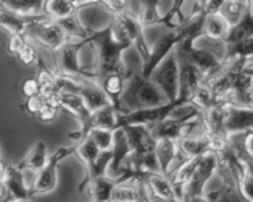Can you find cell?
<instances>
[{"instance_id": "6da1fadb", "label": "cell", "mask_w": 253, "mask_h": 202, "mask_svg": "<svg viewBox=\"0 0 253 202\" xmlns=\"http://www.w3.org/2000/svg\"><path fill=\"white\" fill-rule=\"evenodd\" d=\"M86 41L93 44L96 54L95 69L93 71L95 74L96 84L110 73H120L126 76L127 67L124 63L123 54L132 46L126 42L118 41L114 37L111 21L104 29L91 32Z\"/></svg>"}, {"instance_id": "7a4b0ae2", "label": "cell", "mask_w": 253, "mask_h": 202, "mask_svg": "<svg viewBox=\"0 0 253 202\" xmlns=\"http://www.w3.org/2000/svg\"><path fill=\"white\" fill-rule=\"evenodd\" d=\"M167 102V99L160 89L150 79L145 78L141 74V68H138L126 74L125 89L119 99L116 113L126 115L146 108L157 107Z\"/></svg>"}, {"instance_id": "3957f363", "label": "cell", "mask_w": 253, "mask_h": 202, "mask_svg": "<svg viewBox=\"0 0 253 202\" xmlns=\"http://www.w3.org/2000/svg\"><path fill=\"white\" fill-rule=\"evenodd\" d=\"M24 36L27 41L36 42L53 52L61 48L68 41H72L63 31V29L59 26L58 22L47 15L37 16L26 27Z\"/></svg>"}, {"instance_id": "277c9868", "label": "cell", "mask_w": 253, "mask_h": 202, "mask_svg": "<svg viewBox=\"0 0 253 202\" xmlns=\"http://www.w3.org/2000/svg\"><path fill=\"white\" fill-rule=\"evenodd\" d=\"M151 81L160 89L168 102L178 100L179 94V69L175 49H173L148 76Z\"/></svg>"}, {"instance_id": "5b68a950", "label": "cell", "mask_w": 253, "mask_h": 202, "mask_svg": "<svg viewBox=\"0 0 253 202\" xmlns=\"http://www.w3.org/2000/svg\"><path fill=\"white\" fill-rule=\"evenodd\" d=\"M76 153V145L72 147L58 148L51 157L47 158L44 167L36 174V177L30 186V196L35 195H44L53 191L57 185V170L59 163L69 155Z\"/></svg>"}, {"instance_id": "8992f818", "label": "cell", "mask_w": 253, "mask_h": 202, "mask_svg": "<svg viewBox=\"0 0 253 202\" xmlns=\"http://www.w3.org/2000/svg\"><path fill=\"white\" fill-rule=\"evenodd\" d=\"M217 170V158L212 152H208L207 154L200 158L192 177L183 190L182 202H192L198 197L204 195V187L207 182L214 176Z\"/></svg>"}, {"instance_id": "52a82bcc", "label": "cell", "mask_w": 253, "mask_h": 202, "mask_svg": "<svg viewBox=\"0 0 253 202\" xmlns=\"http://www.w3.org/2000/svg\"><path fill=\"white\" fill-rule=\"evenodd\" d=\"M86 44H88L86 39L78 42L68 41L61 48L57 49L54 53H56V61L58 63V69L54 73L66 74L71 76H85L95 81V74L93 71L84 70V68L79 63V52Z\"/></svg>"}, {"instance_id": "ba28073f", "label": "cell", "mask_w": 253, "mask_h": 202, "mask_svg": "<svg viewBox=\"0 0 253 202\" xmlns=\"http://www.w3.org/2000/svg\"><path fill=\"white\" fill-rule=\"evenodd\" d=\"M184 103L188 102L178 99L173 102H167L165 105L157 106V107L146 108V110L126 113V115H118L116 128L123 127V126H145V127L150 128L167 118L175 107L184 105Z\"/></svg>"}, {"instance_id": "9c48e42d", "label": "cell", "mask_w": 253, "mask_h": 202, "mask_svg": "<svg viewBox=\"0 0 253 202\" xmlns=\"http://www.w3.org/2000/svg\"><path fill=\"white\" fill-rule=\"evenodd\" d=\"M175 49L178 61V69H179V94L178 99L179 100L189 102L193 93L199 88L204 81V75L202 71L182 53V52Z\"/></svg>"}, {"instance_id": "30bf717a", "label": "cell", "mask_w": 253, "mask_h": 202, "mask_svg": "<svg viewBox=\"0 0 253 202\" xmlns=\"http://www.w3.org/2000/svg\"><path fill=\"white\" fill-rule=\"evenodd\" d=\"M180 41L182 38L175 30H169L166 34H161L155 41L153 46L150 47V57H148V61L141 66V74L145 78H148L153 69L175 48V46Z\"/></svg>"}, {"instance_id": "8fae6325", "label": "cell", "mask_w": 253, "mask_h": 202, "mask_svg": "<svg viewBox=\"0 0 253 202\" xmlns=\"http://www.w3.org/2000/svg\"><path fill=\"white\" fill-rule=\"evenodd\" d=\"M229 105L253 107V63L252 58L235 75L232 95Z\"/></svg>"}, {"instance_id": "7c38bea8", "label": "cell", "mask_w": 253, "mask_h": 202, "mask_svg": "<svg viewBox=\"0 0 253 202\" xmlns=\"http://www.w3.org/2000/svg\"><path fill=\"white\" fill-rule=\"evenodd\" d=\"M135 179V174L133 171H126L123 175L116 177L108 176V175H104V176L96 177V179L90 180V181L86 182L84 186L88 190V194L90 196V200L94 202H110V196L111 192H113L114 187L118 186L121 182H125L127 180ZM83 186V189H84ZM83 189L81 190V192L83 191Z\"/></svg>"}, {"instance_id": "4fadbf2b", "label": "cell", "mask_w": 253, "mask_h": 202, "mask_svg": "<svg viewBox=\"0 0 253 202\" xmlns=\"http://www.w3.org/2000/svg\"><path fill=\"white\" fill-rule=\"evenodd\" d=\"M225 130L229 135L253 131V107L225 106Z\"/></svg>"}, {"instance_id": "5bb4252c", "label": "cell", "mask_w": 253, "mask_h": 202, "mask_svg": "<svg viewBox=\"0 0 253 202\" xmlns=\"http://www.w3.org/2000/svg\"><path fill=\"white\" fill-rule=\"evenodd\" d=\"M217 172L220 174L222 179V185L216 190V191L209 192L205 196L209 199L211 202H247L241 194L239 192L235 182L234 177H232L231 172H230L229 168L224 164H217Z\"/></svg>"}, {"instance_id": "9a60e30c", "label": "cell", "mask_w": 253, "mask_h": 202, "mask_svg": "<svg viewBox=\"0 0 253 202\" xmlns=\"http://www.w3.org/2000/svg\"><path fill=\"white\" fill-rule=\"evenodd\" d=\"M111 153H113V159L110 163L111 171L115 172L116 176L130 171L127 170V160L131 154V147L123 128H116L114 131V143Z\"/></svg>"}, {"instance_id": "2e32d148", "label": "cell", "mask_w": 253, "mask_h": 202, "mask_svg": "<svg viewBox=\"0 0 253 202\" xmlns=\"http://www.w3.org/2000/svg\"><path fill=\"white\" fill-rule=\"evenodd\" d=\"M1 181L5 187V192L14 200H26L29 201L30 187L26 185L24 171L16 167L7 165L1 175Z\"/></svg>"}, {"instance_id": "e0dca14e", "label": "cell", "mask_w": 253, "mask_h": 202, "mask_svg": "<svg viewBox=\"0 0 253 202\" xmlns=\"http://www.w3.org/2000/svg\"><path fill=\"white\" fill-rule=\"evenodd\" d=\"M48 100L56 103L59 108H66L72 115L76 116L79 120V122H81V128L85 127L91 113L89 112L83 99L78 94L57 93L53 98L48 99Z\"/></svg>"}, {"instance_id": "ac0fdd59", "label": "cell", "mask_w": 253, "mask_h": 202, "mask_svg": "<svg viewBox=\"0 0 253 202\" xmlns=\"http://www.w3.org/2000/svg\"><path fill=\"white\" fill-rule=\"evenodd\" d=\"M78 95L83 99L84 103H85L86 108L90 113H93L94 111L99 110L101 107L113 105L111 101L108 99V96L101 90L100 86L93 79L85 78V76L82 78L81 80V88H79Z\"/></svg>"}, {"instance_id": "d6986e66", "label": "cell", "mask_w": 253, "mask_h": 202, "mask_svg": "<svg viewBox=\"0 0 253 202\" xmlns=\"http://www.w3.org/2000/svg\"><path fill=\"white\" fill-rule=\"evenodd\" d=\"M142 179L151 194L155 195L156 197L167 202H179L175 196L172 184L165 175L161 172H145Z\"/></svg>"}, {"instance_id": "ffe728a7", "label": "cell", "mask_w": 253, "mask_h": 202, "mask_svg": "<svg viewBox=\"0 0 253 202\" xmlns=\"http://www.w3.org/2000/svg\"><path fill=\"white\" fill-rule=\"evenodd\" d=\"M231 26L229 22L220 15V12L212 15H207L204 20V27H203V36L212 41L225 42L227 34H229Z\"/></svg>"}, {"instance_id": "44dd1931", "label": "cell", "mask_w": 253, "mask_h": 202, "mask_svg": "<svg viewBox=\"0 0 253 202\" xmlns=\"http://www.w3.org/2000/svg\"><path fill=\"white\" fill-rule=\"evenodd\" d=\"M177 142L170 139H160L156 144V159L160 167L161 174L167 176L168 171L172 168L177 158Z\"/></svg>"}, {"instance_id": "7402d4cb", "label": "cell", "mask_w": 253, "mask_h": 202, "mask_svg": "<svg viewBox=\"0 0 253 202\" xmlns=\"http://www.w3.org/2000/svg\"><path fill=\"white\" fill-rule=\"evenodd\" d=\"M126 76L120 73H110L108 75L104 76L101 80H99L98 85L100 86L101 90L104 91L109 100L113 103L114 108H118L119 99H120L121 94H123L124 89H125Z\"/></svg>"}, {"instance_id": "603a6c76", "label": "cell", "mask_w": 253, "mask_h": 202, "mask_svg": "<svg viewBox=\"0 0 253 202\" xmlns=\"http://www.w3.org/2000/svg\"><path fill=\"white\" fill-rule=\"evenodd\" d=\"M0 4L20 16H40L44 14V1L41 0H4Z\"/></svg>"}, {"instance_id": "cb8c5ba5", "label": "cell", "mask_w": 253, "mask_h": 202, "mask_svg": "<svg viewBox=\"0 0 253 202\" xmlns=\"http://www.w3.org/2000/svg\"><path fill=\"white\" fill-rule=\"evenodd\" d=\"M47 147L46 143L40 140L36 144L32 147V149L30 150L29 154L26 155V158L21 160L17 165V169H20L21 171H26V170H31V171H40L42 168L44 167L47 162Z\"/></svg>"}, {"instance_id": "d4e9b609", "label": "cell", "mask_w": 253, "mask_h": 202, "mask_svg": "<svg viewBox=\"0 0 253 202\" xmlns=\"http://www.w3.org/2000/svg\"><path fill=\"white\" fill-rule=\"evenodd\" d=\"M252 10L251 1H224L221 9H220V15L229 22L230 26H235L239 24L245 15Z\"/></svg>"}, {"instance_id": "484cf974", "label": "cell", "mask_w": 253, "mask_h": 202, "mask_svg": "<svg viewBox=\"0 0 253 202\" xmlns=\"http://www.w3.org/2000/svg\"><path fill=\"white\" fill-rule=\"evenodd\" d=\"M253 38V17H252V10H250L244 19L239 22L237 25L232 26L230 29L229 34H227L225 43L227 46L230 44H236L240 42L245 41V39Z\"/></svg>"}, {"instance_id": "4316f807", "label": "cell", "mask_w": 253, "mask_h": 202, "mask_svg": "<svg viewBox=\"0 0 253 202\" xmlns=\"http://www.w3.org/2000/svg\"><path fill=\"white\" fill-rule=\"evenodd\" d=\"M160 5L161 1H155V0L140 1V11L137 14V19L143 30L161 24L162 14L160 11Z\"/></svg>"}, {"instance_id": "83f0119b", "label": "cell", "mask_w": 253, "mask_h": 202, "mask_svg": "<svg viewBox=\"0 0 253 202\" xmlns=\"http://www.w3.org/2000/svg\"><path fill=\"white\" fill-rule=\"evenodd\" d=\"M111 159H113V153H111V150L99 152V154L96 155L95 159H94L90 164L86 165V176L84 177L83 182H82L81 186H79V192H81V190L83 189V186L88 181L106 175V168L110 165Z\"/></svg>"}, {"instance_id": "f1b7e54d", "label": "cell", "mask_w": 253, "mask_h": 202, "mask_svg": "<svg viewBox=\"0 0 253 202\" xmlns=\"http://www.w3.org/2000/svg\"><path fill=\"white\" fill-rule=\"evenodd\" d=\"M76 11L77 7L74 5V1H71V0H48V1H44V14L51 19L56 20V21L69 16Z\"/></svg>"}, {"instance_id": "f546056e", "label": "cell", "mask_w": 253, "mask_h": 202, "mask_svg": "<svg viewBox=\"0 0 253 202\" xmlns=\"http://www.w3.org/2000/svg\"><path fill=\"white\" fill-rule=\"evenodd\" d=\"M138 195L137 180L131 179L114 187L110 202H135Z\"/></svg>"}, {"instance_id": "4dcf8cb0", "label": "cell", "mask_w": 253, "mask_h": 202, "mask_svg": "<svg viewBox=\"0 0 253 202\" xmlns=\"http://www.w3.org/2000/svg\"><path fill=\"white\" fill-rule=\"evenodd\" d=\"M57 22H58L59 26L63 29V31L66 32L67 36L71 39L79 38V41H83V39H86L89 37V32L82 25L77 11L74 14L69 15V16L64 17V19L58 20Z\"/></svg>"}, {"instance_id": "1f68e13d", "label": "cell", "mask_w": 253, "mask_h": 202, "mask_svg": "<svg viewBox=\"0 0 253 202\" xmlns=\"http://www.w3.org/2000/svg\"><path fill=\"white\" fill-rule=\"evenodd\" d=\"M189 103L194 105L200 112H205V111L210 110L211 107H214L217 103H221L214 98V95L211 94V91L208 89V86L205 84H202L197 90L193 93L192 98H190Z\"/></svg>"}, {"instance_id": "d6a6232c", "label": "cell", "mask_w": 253, "mask_h": 202, "mask_svg": "<svg viewBox=\"0 0 253 202\" xmlns=\"http://www.w3.org/2000/svg\"><path fill=\"white\" fill-rule=\"evenodd\" d=\"M86 137L90 138L100 152L111 150L114 143V131L90 130Z\"/></svg>"}, {"instance_id": "836d02e7", "label": "cell", "mask_w": 253, "mask_h": 202, "mask_svg": "<svg viewBox=\"0 0 253 202\" xmlns=\"http://www.w3.org/2000/svg\"><path fill=\"white\" fill-rule=\"evenodd\" d=\"M99 152H100V150L98 149L95 143H94L89 137H86L83 142H81L78 145H76V153L79 155V158L83 160L85 167L90 164V163L95 159L96 155L99 154Z\"/></svg>"}, {"instance_id": "e575fe53", "label": "cell", "mask_w": 253, "mask_h": 202, "mask_svg": "<svg viewBox=\"0 0 253 202\" xmlns=\"http://www.w3.org/2000/svg\"><path fill=\"white\" fill-rule=\"evenodd\" d=\"M16 57L17 59L26 67L34 64L35 62H37V59L40 58L39 54H37V51L35 49L34 44L30 43L29 41H26V43L17 51Z\"/></svg>"}, {"instance_id": "d590c367", "label": "cell", "mask_w": 253, "mask_h": 202, "mask_svg": "<svg viewBox=\"0 0 253 202\" xmlns=\"http://www.w3.org/2000/svg\"><path fill=\"white\" fill-rule=\"evenodd\" d=\"M59 110H61V108H59L56 103H53L51 100L47 99L46 102H44L43 106L40 108V111L37 112V115L35 116V117L39 118L42 122H52V121L56 120Z\"/></svg>"}, {"instance_id": "8d00e7d4", "label": "cell", "mask_w": 253, "mask_h": 202, "mask_svg": "<svg viewBox=\"0 0 253 202\" xmlns=\"http://www.w3.org/2000/svg\"><path fill=\"white\" fill-rule=\"evenodd\" d=\"M21 93L26 99L34 98V96L40 95V86L37 83L36 78H27L22 81Z\"/></svg>"}, {"instance_id": "74e56055", "label": "cell", "mask_w": 253, "mask_h": 202, "mask_svg": "<svg viewBox=\"0 0 253 202\" xmlns=\"http://www.w3.org/2000/svg\"><path fill=\"white\" fill-rule=\"evenodd\" d=\"M47 99L42 95H37L34 96V98H30L27 99L26 102H25V110L27 111L31 115L36 116L37 112L40 111V108L43 106V103L46 102Z\"/></svg>"}, {"instance_id": "f35d334b", "label": "cell", "mask_w": 253, "mask_h": 202, "mask_svg": "<svg viewBox=\"0 0 253 202\" xmlns=\"http://www.w3.org/2000/svg\"><path fill=\"white\" fill-rule=\"evenodd\" d=\"M26 43V38L24 34H10L9 43H7V51L12 54H16L17 51Z\"/></svg>"}, {"instance_id": "ab89813d", "label": "cell", "mask_w": 253, "mask_h": 202, "mask_svg": "<svg viewBox=\"0 0 253 202\" xmlns=\"http://www.w3.org/2000/svg\"><path fill=\"white\" fill-rule=\"evenodd\" d=\"M222 4H224V0H214V1H204L203 4V12L204 15H212L217 14L221 9Z\"/></svg>"}, {"instance_id": "60d3db41", "label": "cell", "mask_w": 253, "mask_h": 202, "mask_svg": "<svg viewBox=\"0 0 253 202\" xmlns=\"http://www.w3.org/2000/svg\"><path fill=\"white\" fill-rule=\"evenodd\" d=\"M137 180L138 184V195L135 202H151L150 191L147 189V185L143 181V179H135Z\"/></svg>"}, {"instance_id": "b9f144b4", "label": "cell", "mask_w": 253, "mask_h": 202, "mask_svg": "<svg viewBox=\"0 0 253 202\" xmlns=\"http://www.w3.org/2000/svg\"><path fill=\"white\" fill-rule=\"evenodd\" d=\"M5 195H6V192H5V187H4V185H2L1 179H0V200H1Z\"/></svg>"}, {"instance_id": "7bdbcfd3", "label": "cell", "mask_w": 253, "mask_h": 202, "mask_svg": "<svg viewBox=\"0 0 253 202\" xmlns=\"http://www.w3.org/2000/svg\"><path fill=\"white\" fill-rule=\"evenodd\" d=\"M11 201H14V199H12V197L7 194L5 195L1 200H0V202H11Z\"/></svg>"}, {"instance_id": "ee69618b", "label": "cell", "mask_w": 253, "mask_h": 202, "mask_svg": "<svg viewBox=\"0 0 253 202\" xmlns=\"http://www.w3.org/2000/svg\"><path fill=\"white\" fill-rule=\"evenodd\" d=\"M148 191H150V190H148ZM150 196H151V202H167V201H163V200L158 199V197H156L155 195H152L151 192H150Z\"/></svg>"}, {"instance_id": "f6af8a7d", "label": "cell", "mask_w": 253, "mask_h": 202, "mask_svg": "<svg viewBox=\"0 0 253 202\" xmlns=\"http://www.w3.org/2000/svg\"><path fill=\"white\" fill-rule=\"evenodd\" d=\"M11 202H30V201H26V200H14V201Z\"/></svg>"}, {"instance_id": "bcb514c9", "label": "cell", "mask_w": 253, "mask_h": 202, "mask_svg": "<svg viewBox=\"0 0 253 202\" xmlns=\"http://www.w3.org/2000/svg\"><path fill=\"white\" fill-rule=\"evenodd\" d=\"M90 202H94V201H90Z\"/></svg>"}]
</instances>
